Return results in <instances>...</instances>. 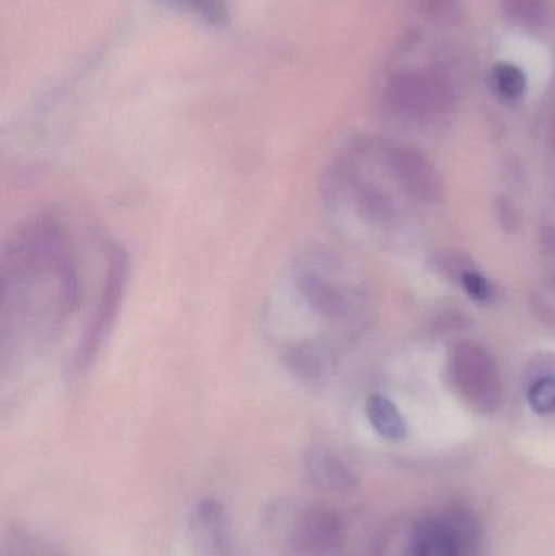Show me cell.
<instances>
[{
	"label": "cell",
	"mask_w": 555,
	"mask_h": 556,
	"mask_svg": "<svg viewBox=\"0 0 555 556\" xmlns=\"http://www.w3.org/2000/svg\"><path fill=\"white\" fill-rule=\"evenodd\" d=\"M388 106L406 119L429 123L446 116L455 106V88L439 68L400 72L384 88Z\"/></svg>",
	"instance_id": "4"
},
{
	"label": "cell",
	"mask_w": 555,
	"mask_h": 556,
	"mask_svg": "<svg viewBox=\"0 0 555 556\" xmlns=\"http://www.w3.org/2000/svg\"><path fill=\"white\" fill-rule=\"evenodd\" d=\"M283 368L305 384H321L336 371V353L319 340L283 343L280 350Z\"/></svg>",
	"instance_id": "7"
},
{
	"label": "cell",
	"mask_w": 555,
	"mask_h": 556,
	"mask_svg": "<svg viewBox=\"0 0 555 556\" xmlns=\"http://www.w3.org/2000/svg\"><path fill=\"white\" fill-rule=\"evenodd\" d=\"M505 15L525 28H540L550 18L546 0H502Z\"/></svg>",
	"instance_id": "12"
},
{
	"label": "cell",
	"mask_w": 555,
	"mask_h": 556,
	"mask_svg": "<svg viewBox=\"0 0 555 556\" xmlns=\"http://www.w3.org/2000/svg\"><path fill=\"white\" fill-rule=\"evenodd\" d=\"M387 166L401 191L414 201L433 202L442 195L439 172L419 150L396 147L388 153Z\"/></svg>",
	"instance_id": "6"
},
{
	"label": "cell",
	"mask_w": 555,
	"mask_h": 556,
	"mask_svg": "<svg viewBox=\"0 0 555 556\" xmlns=\"http://www.w3.org/2000/svg\"><path fill=\"white\" fill-rule=\"evenodd\" d=\"M308 469L318 482L328 483L331 486H348L352 482L351 470L341 463L338 457L326 453H313L310 456Z\"/></svg>",
	"instance_id": "14"
},
{
	"label": "cell",
	"mask_w": 555,
	"mask_h": 556,
	"mask_svg": "<svg viewBox=\"0 0 555 556\" xmlns=\"http://www.w3.org/2000/svg\"><path fill=\"white\" fill-rule=\"evenodd\" d=\"M494 81L499 93L507 100H518L527 90V77L524 71L507 62L494 68Z\"/></svg>",
	"instance_id": "15"
},
{
	"label": "cell",
	"mask_w": 555,
	"mask_h": 556,
	"mask_svg": "<svg viewBox=\"0 0 555 556\" xmlns=\"http://www.w3.org/2000/svg\"><path fill=\"white\" fill-rule=\"evenodd\" d=\"M433 266L443 276L458 278V280H462L466 273L472 270V263L469 257L462 253H455V251H440V253H437Z\"/></svg>",
	"instance_id": "17"
},
{
	"label": "cell",
	"mask_w": 555,
	"mask_h": 556,
	"mask_svg": "<svg viewBox=\"0 0 555 556\" xmlns=\"http://www.w3.org/2000/svg\"><path fill=\"white\" fill-rule=\"evenodd\" d=\"M450 376L466 402L479 412L497 410L502 379L491 353L476 342H462L450 355Z\"/></svg>",
	"instance_id": "5"
},
{
	"label": "cell",
	"mask_w": 555,
	"mask_h": 556,
	"mask_svg": "<svg viewBox=\"0 0 555 556\" xmlns=\"http://www.w3.org/2000/svg\"><path fill=\"white\" fill-rule=\"evenodd\" d=\"M0 359L3 378L48 352L81 300V280L67 228L36 215L3 244Z\"/></svg>",
	"instance_id": "1"
},
{
	"label": "cell",
	"mask_w": 555,
	"mask_h": 556,
	"mask_svg": "<svg viewBox=\"0 0 555 556\" xmlns=\"http://www.w3.org/2000/svg\"><path fill=\"white\" fill-rule=\"evenodd\" d=\"M287 278L293 303L303 314L329 326L357 323L362 313L361 293L349 281L344 263L335 251L323 247L303 248L290 263Z\"/></svg>",
	"instance_id": "2"
},
{
	"label": "cell",
	"mask_w": 555,
	"mask_h": 556,
	"mask_svg": "<svg viewBox=\"0 0 555 556\" xmlns=\"http://www.w3.org/2000/svg\"><path fill=\"white\" fill-rule=\"evenodd\" d=\"M528 402L537 414L551 415L555 412V376H544L531 384Z\"/></svg>",
	"instance_id": "16"
},
{
	"label": "cell",
	"mask_w": 555,
	"mask_h": 556,
	"mask_svg": "<svg viewBox=\"0 0 555 556\" xmlns=\"http://www.w3.org/2000/svg\"><path fill=\"white\" fill-rule=\"evenodd\" d=\"M459 281H462L466 293H468L472 300L481 301V303H488V301L494 300V285H492L488 278L482 276V274H479L478 270H469V273H466Z\"/></svg>",
	"instance_id": "18"
},
{
	"label": "cell",
	"mask_w": 555,
	"mask_h": 556,
	"mask_svg": "<svg viewBox=\"0 0 555 556\" xmlns=\"http://www.w3.org/2000/svg\"><path fill=\"white\" fill-rule=\"evenodd\" d=\"M497 217L505 228H512V230H515V228H517V212H515V208L512 207L510 204H508L507 199H499Z\"/></svg>",
	"instance_id": "19"
},
{
	"label": "cell",
	"mask_w": 555,
	"mask_h": 556,
	"mask_svg": "<svg viewBox=\"0 0 555 556\" xmlns=\"http://www.w3.org/2000/svg\"><path fill=\"white\" fill-rule=\"evenodd\" d=\"M127 281H129V257L123 248L113 247L108 254L106 274H104L93 313L72 355V378L80 379L97 362L108 337L113 332L114 323L123 306Z\"/></svg>",
	"instance_id": "3"
},
{
	"label": "cell",
	"mask_w": 555,
	"mask_h": 556,
	"mask_svg": "<svg viewBox=\"0 0 555 556\" xmlns=\"http://www.w3.org/2000/svg\"><path fill=\"white\" fill-rule=\"evenodd\" d=\"M189 534L194 556H227L230 542L224 506L214 498L199 503L192 513Z\"/></svg>",
	"instance_id": "8"
},
{
	"label": "cell",
	"mask_w": 555,
	"mask_h": 556,
	"mask_svg": "<svg viewBox=\"0 0 555 556\" xmlns=\"http://www.w3.org/2000/svg\"><path fill=\"white\" fill-rule=\"evenodd\" d=\"M419 556H458L456 535L440 522H427L419 531Z\"/></svg>",
	"instance_id": "11"
},
{
	"label": "cell",
	"mask_w": 555,
	"mask_h": 556,
	"mask_svg": "<svg viewBox=\"0 0 555 556\" xmlns=\"http://www.w3.org/2000/svg\"><path fill=\"white\" fill-rule=\"evenodd\" d=\"M365 410H367L368 421L380 437L393 441L403 440L406 437V421L390 399L381 394H371L367 399Z\"/></svg>",
	"instance_id": "10"
},
{
	"label": "cell",
	"mask_w": 555,
	"mask_h": 556,
	"mask_svg": "<svg viewBox=\"0 0 555 556\" xmlns=\"http://www.w3.org/2000/svg\"><path fill=\"white\" fill-rule=\"evenodd\" d=\"M168 5L186 10L204 20L207 25L224 28L230 23V9L227 0H165Z\"/></svg>",
	"instance_id": "13"
},
{
	"label": "cell",
	"mask_w": 555,
	"mask_h": 556,
	"mask_svg": "<svg viewBox=\"0 0 555 556\" xmlns=\"http://www.w3.org/2000/svg\"><path fill=\"white\" fill-rule=\"evenodd\" d=\"M551 139H553V146L555 147V114L553 119V126H551Z\"/></svg>",
	"instance_id": "20"
},
{
	"label": "cell",
	"mask_w": 555,
	"mask_h": 556,
	"mask_svg": "<svg viewBox=\"0 0 555 556\" xmlns=\"http://www.w3.org/2000/svg\"><path fill=\"white\" fill-rule=\"evenodd\" d=\"M299 532L300 547L308 552H328L341 534V522L332 513L312 511Z\"/></svg>",
	"instance_id": "9"
}]
</instances>
